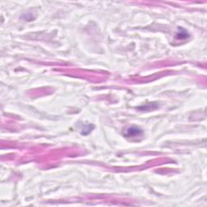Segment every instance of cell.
I'll use <instances>...</instances> for the list:
<instances>
[{
    "label": "cell",
    "mask_w": 207,
    "mask_h": 207,
    "mask_svg": "<svg viewBox=\"0 0 207 207\" xmlns=\"http://www.w3.org/2000/svg\"><path fill=\"white\" fill-rule=\"evenodd\" d=\"M123 135H124L126 138H137V137H141L143 135V130L136 126H130L128 128H126L124 130V133H123Z\"/></svg>",
    "instance_id": "cell-1"
},
{
    "label": "cell",
    "mask_w": 207,
    "mask_h": 207,
    "mask_svg": "<svg viewBox=\"0 0 207 207\" xmlns=\"http://www.w3.org/2000/svg\"><path fill=\"white\" fill-rule=\"evenodd\" d=\"M190 37L189 32L187 30H185V29H183L181 27H179L178 28V32L177 33L176 35V39L179 40V41H181V40H186L189 37Z\"/></svg>",
    "instance_id": "cell-2"
},
{
    "label": "cell",
    "mask_w": 207,
    "mask_h": 207,
    "mask_svg": "<svg viewBox=\"0 0 207 207\" xmlns=\"http://www.w3.org/2000/svg\"><path fill=\"white\" fill-rule=\"evenodd\" d=\"M158 108V104L157 103H150V104H146L145 105L141 106V107H138V109L141 110H154Z\"/></svg>",
    "instance_id": "cell-3"
},
{
    "label": "cell",
    "mask_w": 207,
    "mask_h": 207,
    "mask_svg": "<svg viewBox=\"0 0 207 207\" xmlns=\"http://www.w3.org/2000/svg\"><path fill=\"white\" fill-rule=\"evenodd\" d=\"M93 128H94V126H92V125H87L85 128L83 129L81 134H83V135H87V134H88L90 132H91Z\"/></svg>",
    "instance_id": "cell-4"
}]
</instances>
